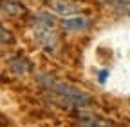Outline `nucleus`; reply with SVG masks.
I'll return each mask as SVG.
<instances>
[{
	"mask_svg": "<svg viewBox=\"0 0 130 127\" xmlns=\"http://www.w3.org/2000/svg\"><path fill=\"white\" fill-rule=\"evenodd\" d=\"M38 84L47 89V91H51L54 93L58 98H61L65 104H69V105H76V107H87L92 100L90 96L83 91V89H79L76 85H71L67 82H60L56 80L54 76L51 74H40L38 76Z\"/></svg>",
	"mask_w": 130,
	"mask_h": 127,
	"instance_id": "1",
	"label": "nucleus"
},
{
	"mask_svg": "<svg viewBox=\"0 0 130 127\" xmlns=\"http://www.w3.org/2000/svg\"><path fill=\"white\" fill-rule=\"evenodd\" d=\"M60 26L67 33H83V31H89L94 26V20L90 17H85V15H74V17L63 18Z\"/></svg>",
	"mask_w": 130,
	"mask_h": 127,
	"instance_id": "2",
	"label": "nucleus"
},
{
	"mask_svg": "<svg viewBox=\"0 0 130 127\" xmlns=\"http://www.w3.org/2000/svg\"><path fill=\"white\" fill-rule=\"evenodd\" d=\"M49 7L53 13L61 15V17H74L83 9V4L78 0H49Z\"/></svg>",
	"mask_w": 130,
	"mask_h": 127,
	"instance_id": "3",
	"label": "nucleus"
},
{
	"mask_svg": "<svg viewBox=\"0 0 130 127\" xmlns=\"http://www.w3.org/2000/svg\"><path fill=\"white\" fill-rule=\"evenodd\" d=\"M35 36L36 40L49 51H54L58 47V36L54 33V29H49V27H35Z\"/></svg>",
	"mask_w": 130,
	"mask_h": 127,
	"instance_id": "4",
	"label": "nucleus"
},
{
	"mask_svg": "<svg viewBox=\"0 0 130 127\" xmlns=\"http://www.w3.org/2000/svg\"><path fill=\"white\" fill-rule=\"evenodd\" d=\"M0 9L4 15L11 18H24L27 17V7L22 2H16V0H2L0 2Z\"/></svg>",
	"mask_w": 130,
	"mask_h": 127,
	"instance_id": "5",
	"label": "nucleus"
},
{
	"mask_svg": "<svg viewBox=\"0 0 130 127\" xmlns=\"http://www.w3.org/2000/svg\"><path fill=\"white\" fill-rule=\"evenodd\" d=\"M9 67H11V71H13L14 74L24 76V74L31 73L35 66H32V62H31L29 58H25V56H16V58H13V60H11Z\"/></svg>",
	"mask_w": 130,
	"mask_h": 127,
	"instance_id": "6",
	"label": "nucleus"
},
{
	"mask_svg": "<svg viewBox=\"0 0 130 127\" xmlns=\"http://www.w3.org/2000/svg\"><path fill=\"white\" fill-rule=\"evenodd\" d=\"M32 26H35V27H49V29H54L56 18L53 17L51 13H47V11H38V13L32 15Z\"/></svg>",
	"mask_w": 130,
	"mask_h": 127,
	"instance_id": "7",
	"label": "nucleus"
},
{
	"mask_svg": "<svg viewBox=\"0 0 130 127\" xmlns=\"http://www.w3.org/2000/svg\"><path fill=\"white\" fill-rule=\"evenodd\" d=\"M105 4L116 11L121 13H130V0H105Z\"/></svg>",
	"mask_w": 130,
	"mask_h": 127,
	"instance_id": "8",
	"label": "nucleus"
},
{
	"mask_svg": "<svg viewBox=\"0 0 130 127\" xmlns=\"http://www.w3.org/2000/svg\"><path fill=\"white\" fill-rule=\"evenodd\" d=\"M13 42V33L7 31L4 26H0V44H11Z\"/></svg>",
	"mask_w": 130,
	"mask_h": 127,
	"instance_id": "9",
	"label": "nucleus"
},
{
	"mask_svg": "<svg viewBox=\"0 0 130 127\" xmlns=\"http://www.w3.org/2000/svg\"><path fill=\"white\" fill-rule=\"evenodd\" d=\"M85 127H108L107 123H103V122H98V120H90Z\"/></svg>",
	"mask_w": 130,
	"mask_h": 127,
	"instance_id": "10",
	"label": "nucleus"
}]
</instances>
